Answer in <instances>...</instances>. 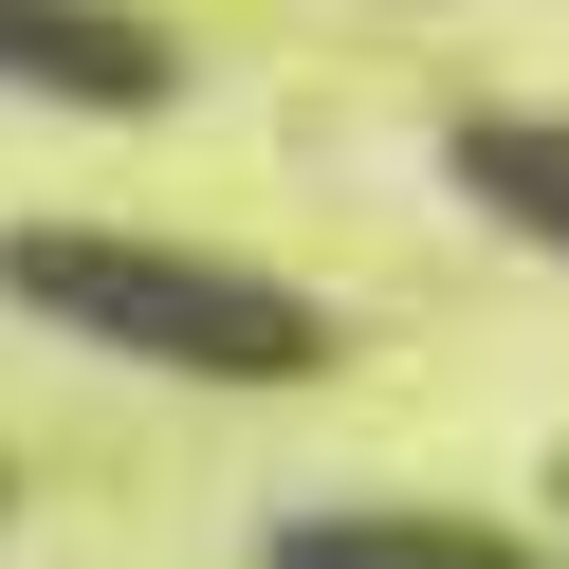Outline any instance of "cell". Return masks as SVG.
<instances>
[{"label":"cell","mask_w":569,"mask_h":569,"mask_svg":"<svg viewBox=\"0 0 569 569\" xmlns=\"http://www.w3.org/2000/svg\"><path fill=\"white\" fill-rule=\"evenodd\" d=\"M459 202H478L496 239H532V258H569V111H459L441 129Z\"/></svg>","instance_id":"4"},{"label":"cell","mask_w":569,"mask_h":569,"mask_svg":"<svg viewBox=\"0 0 569 569\" xmlns=\"http://www.w3.org/2000/svg\"><path fill=\"white\" fill-rule=\"evenodd\" d=\"M0 312H38V331L111 349V368H166V386L331 368V312L276 258H221V239H166V221H0Z\"/></svg>","instance_id":"1"},{"label":"cell","mask_w":569,"mask_h":569,"mask_svg":"<svg viewBox=\"0 0 569 569\" xmlns=\"http://www.w3.org/2000/svg\"><path fill=\"white\" fill-rule=\"evenodd\" d=\"M258 569H569L515 515H441V496H331V515H276Z\"/></svg>","instance_id":"3"},{"label":"cell","mask_w":569,"mask_h":569,"mask_svg":"<svg viewBox=\"0 0 569 569\" xmlns=\"http://www.w3.org/2000/svg\"><path fill=\"white\" fill-rule=\"evenodd\" d=\"M0 92H38V111H166L184 92V38H166L148 0H0Z\"/></svg>","instance_id":"2"}]
</instances>
